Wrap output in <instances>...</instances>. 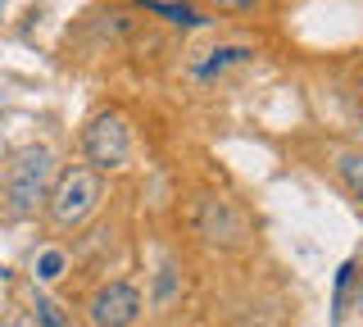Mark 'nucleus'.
<instances>
[{"label": "nucleus", "mask_w": 363, "mask_h": 327, "mask_svg": "<svg viewBox=\"0 0 363 327\" xmlns=\"http://www.w3.org/2000/svg\"><path fill=\"white\" fill-rule=\"evenodd\" d=\"M55 191V155L50 145H23V150L9 160V173H5V196H9V209L14 214H37Z\"/></svg>", "instance_id": "nucleus-1"}, {"label": "nucleus", "mask_w": 363, "mask_h": 327, "mask_svg": "<svg viewBox=\"0 0 363 327\" xmlns=\"http://www.w3.org/2000/svg\"><path fill=\"white\" fill-rule=\"evenodd\" d=\"M96 205H100V173L96 168H68V173H60L50 200H45L55 228H77V223H86L91 214H96Z\"/></svg>", "instance_id": "nucleus-2"}, {"label": "nucleus", "mask_w": 363, "mask_h": 327, "mask_svg": "<svg viewBox=\"0 0 363 327\" xmlns=\"http://www.w3.org/2000/svg\"><path fill=\"white\" fill-rule=\"evenodd\" d=\"M82 150L86 160L96 168H123L132 155V137H128V123H123V114H113V109H105V114H96L86 123L82 132Z\"/></svg>", "instance_id": "nucleus-3"}, {"label": "nucleus", "mask_w": 363, "mask_h": 327, "mask_svg": "<svg viewBox=\"0 0 363 327\" xmlns=\"http://www.w3.org/2000/svg\"><path fill=\"white\" fill-rule=\"evenodd\" d=\"M86 318H91V327H132L141 318V291L132 282H109V287H100L91 296Z\"/></svg>", "instance_id": "nucleus-4"}, {"label": "nucleus", "mask_w": 363, "mask_h": 327, "mask_svg": "<svg viewBox=\"0 0 363 327\" xmlns=\"http://www.w3.org/2000/svg\"><path fill=\"white\" fill-rule=\"evenodd\" d=\"M196 218H200V232L209 236V241H223V245H236L245 236V223H241V214H236L227 200H213V196H204L200 200V209H196Z\"/></svg>", "instance_id": "nucleus-5"}, {"label": "nucleus", "mask_w": 363, "mask_h": 327, "mask_svg": "<svg viewBox=\"0 0 363 327\" xmlns=\"http://www.w3.org/2000/svg\"><path fill=\"white\" fill-rule=\"evenodd\" d=\"M150 14L168 18V23H177V28H204L209 23V18H204L200 9H191V5H150Z\"/></svg>", "instance_id": "nucleus-6"}, {"label": "nucleus", "mask_w": 363, "mask_h": 327, "mask_svg": "<svg viewBox=\"0 0 363 327\" xmlns=\"http://www.w3.org/2000/svg\"><path fill=\"white\" fill-rule=\"evenodd\" d=\"M241 60H250L245 46H223V50H213L209 64H200V77H213L218 69H227V64H241Z\"/></svg>", "instance_id": "nucleus-7"}, {"label": "nucleus", "mask_w": 363, "mask_h": 327, "mask_svg": "<svg viewBox=\"0 0 363 327\" xmlns=\"http://www.w3.org/2000/svg\"><path fill=\"white\" fill-rule=\"evenodd\" d=\"M336 168H340V177H345V187L363 200V155H340Z\"/></svg>", "instance_id": "nucleus-8"}, {"label": "nucleus", "mask_w": 363, "mask_h": 327, "mask_svg": "<svg viewBox=\"0 0 363 327\" xmlns=\"http://www.w3.org/2000/svg\"><path fill=\"white\" fill-rule=\"evenodd\" d=\"M37 327H68L64 314H60V304L45 300V296H37Z\"/></svg>", "instance_id": "nucleus-9"}, {"label": "nucleus", "mask_w": 363, "mask_h": 327, "mask_svg": "<svg viewBox=\"0 0 363 327\" xmlns=\"http://www.w3.org/2000/svg\"><path fill=\"white\" fill-rule=\"evenodd\" d=\"M60 273H64V255H60V250H45V255H41V264H37V277L55 282Z\"/></svg>", "instance_id": "nucleus-10"}, {"label": "nucleus", "mask_w": 363, "mask_h": 327, "mask_svg": "<svg viewBox=\"0 0 363 327\" xmlns=\"http://www.w3.org/2000/svg\"><path fill=\"white\" fill-rule=\"evenodd\" d=\"M173 287H177V268L164 264V268H159V291H155V300L168 304V300H173Z\"/></svg>", "instance_id": "nucleus-11"}, {"label": "nucleus", "mask_w": 363, "mask_h": 327, "mask_svg": "<svg viewBox=\"0 0 363 327\" xmlns=\"http://www.w3.org/2000/svg\"><path fill=\"white\" fill-rule=\"evenodd\" d=\"M359 105H363V92H359Z\"/></svg>", "instance_id": "nucleus-12"}]
</instances>
